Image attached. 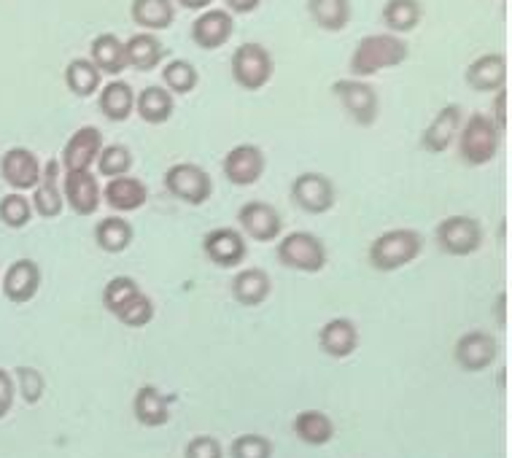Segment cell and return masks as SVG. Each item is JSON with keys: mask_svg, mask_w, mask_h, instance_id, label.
Wrapping results in <instances>:
<instances>
[{"mask_svg": "<svg viewBox=\"0 0 512 458\" xmlns=\"http://www.w3.org/2000/svg\"><path fill=\"white\" fill-rule=\"evenodd\" d=\"M407 57H410V46H407L405 38L386 30V33L364 36L351 52L348 68H351V76H356V79H370V76H378L380 71L397 68Z\"/></svg>", "mask_w": 512, "mask_h": 458, "instance_id": "1", "label": "cell"}, {"mask_svg": "<svg viewBox=\"0 0 512 458\" xmlns=\"http://www.w3.org/2000/svg\"><path fill=\"white\" fill-rule=\"evenodd\" d=\"M421 254H424V235L410 227H397L386 229L383 235L372 240L367 259L372 270L378 273H397Z\"/></svg>", "mask_w": 512, "mask_h": 458, "instance_id": "2", "label": "cell"}, {"mask_svg": "<svg viewBox=\"0 0 512 458\" xmlns=\"http://www.w3.org/2000/svg\"><path fill=\"white\" fill-rule=\"evenodd\" d=\"M456 141H459L461 162H467L472 168H483L499 154L502 133L488 114H472L461 122Z\"/></svg>", "mask_w": 512, "mask_h": 458, "instance_id": "3", "label": "cell"}, {"mask_svg": "<svg viewBox=\"0 0 512 458\" xmlns=\"http://www.w3.org/2000/svg\"><path fill=\"white\" fill-rule=\"evenodd\" d=\"M275 256L283 267L289 270H297V273L305 275H316L321 273L329 262L327 246L324 240L313 235V232H289L278 240V248H275Z\"/></svg>", "mask_w": 512, "mask_h": 458, "instance_id": "4", "label": "cell"}, {"mask_svg": "<svg viewBox=\"0 0 512 458\" xmlns=\"http://www.w3.org/2000/svg\"><path fill=\"white\" fill-rule=\"evenodd\" d=\"M230 73L232 81L246 92H259L273 81L275 62L273 54L267 52L262 44H243L232 52L230 60Z\"/></svg>", "mask_w": 512, "mask_h": 458, "instance_id": "5", "label": "cell"}, {"mask_svg": "<svg viewBox=\"0 0 512 458\" xmlns=\"http://www.w3.org/2000/svg\"><path fill=\"white\" fill-rule=\"evenodd\" d=\"M434 240L442 254L472 256L483 248V224L472 216H448L434 229Z\"/></svg>", "mask_w": 512, "mask_h": 458, "instance_id": "6", "label": "cell"}, {"mask_svg": "<svg viewBox=\"0 0 512 458\" xmlns=\"http://www.w3.org/2000/svg\"><path fill=\"white\" fill-rule=\"evenodd\" d=\"M165 189L170 197H176L186 205H205L213 194V178L208 176V170L195 165V162H178L170 165L165 173Z\"/></svg>", "mask_w": 512, "mask_h": 458, "instance_id": "7", "label": "cell"}, {"mask_svg": "<svg viewBox=\"0 0 512 458\" xmlns=\"http://www.w3.org/2000/svg\"><path fill=\"white\" fill-rule=\"evenodd\" d=\"M332 95L340 100V106L345 108V114L351 116L359 127H372L378 122L380 114V100L378 92L372 84H367L364 79H337L332 84Z\"/></svg>", "mask_w": 512, "mask_h": 458, "instance_id": "8", "label": "cell"}, {"mask_svg": "<svg viewBox=\"0 0 512 458\" xmlns=\"http://www.w3.org/2000/svg\"><path fill=\"white\" fill-rule=\"evenodd\" d=\"M292 203L310 216L329 213L337 203V189L324 173H300L292 184Z\"/></svg>", "mask_w": 512, "mask_h": 458, "instance_id": "9", "label": "cell"}, {"mask_svg": "<svg viewBox=\"0 0 512 458\" xmlns=\"http://www.w3.org/2000/svg\"><path fill=\"white\" fill-rule=\"evenodd\" d=\"M203 254L211 265L221 267V270L240 267L248 256L246 235L235 227L211 229V232H205L203 238Z\"/></svg>", "mask_w": 512, "mask_h": 458, "instance_id": "10", "label": "cell"}, {"mask_svg": "<svg viewBox=\"0 0 512 458\" xmlns=\"http://www.w3.org/2000/svg\"><path fill=\"white\" fill-rule=\"evenodd\" d=\"M267 157L265 151L256 143H240L227 151V157L221 162V173L232 186H254L259 178L265 176Z\"/></svg>", "mask_w": 512, "mask_h": 458, "instance_id": "11", "label": "cell"}, {"mask_svg": "<svg viewBox=\"0 0 512 458\" xmlns=\"http://www.w3.org/2000/svg\"><path fill=\"white\" fill-rule=\"evenodd\" d=\"M496 356H499V343L486 329H469L453 348V359L464 372L488 370L496 362Z\"/></svg>", "mask_w": 512, "mask_h": 458, "instance_id": "12", "label": "cell"}, {"mask_svg": "<svg viewBox=\"0 0 512 458\" xmlns=\"http://www.w3.org/2000/svg\"><path fill=\"white\" fill-rule=\"evenodd\" d=\"M238 224L240 232L246 238L256 240V243H273L283 235V219L278 208L262 200H251L243 203L238 211Z\"/></svg>", "mask_w": 512, "mask_h": 458, "instance_id": "13", "label": "cell"}, {"mask_svg": "<svg viewBox=\"0 0 512 458\" xmlns=\"http://www.w3.org/2000/svg\"><path fill=\"white\" fill-rule=\"evenodd\" d=\"M103 189L98 178L92 176V170H68L62 176V197L65 205H71L76 216H92L103 203Z\"/></svg>", "mask_w": 512, "mask_h": 458, "instance_id": "14", "label": "cell"}, {"mask_svg": "<svg viewBox=\"0 0 512 458\" xmlns=\"http://www.w3.org/2000/svg\"><path fill=\"white\" fill-rule=\"evenodd\" d=\"M232 36H235V19L227 9H205L192 22V41L203 52L221 49L224 44H230Z\"/></svg>", "mask_w": 512, "mask_h": 458, "instance_id": "15", "label": "cell"}, {"mask_svg": "<svg viewBox=\"0 0 512 458\" xmlns=\"http://www.w3.org/2000/svg\"><path fill=\"white\" fill-rule=\"evenodd\" d=\"M100 149H103V133L98 127H79L76 133L68 138V143L62 146L60 168L68 173V170H92L95 159H98Z\"/></svg>", "mask_w": 512, "mask_h": 458, "instance_id": "16", "label": "cell"}, {"mask_svg": "<svg viewBox=\"0 0 512 458\" xmlns=\"http://www.w3.org/2000/svg\"><path fill=\"white\" fill-rule=\"evenodd\" d=\"M60 159H49L41 168V178L33 186V213L41 219H57L65 211V197H62V181H60Z\"/></svg>", "mask_w": 512, "mask_h": 458, "instance_id": "17", "label": "cell"}, {"mask_svg": "<svg viewBox=\"0 0 512 458\" xmlns=\"http://www.w3.org/2000/svg\"><path fill=\"white\" fill-rule=\"evenodd\" d=\"M41 168L44 165L38 162L36 154L30 149H22V146H14L0 157V176L17 192L33 189L38 184V178H41Z\"/></svg>", "mask_w": 512, "mask_h": 458, "instance_id": "18", "label": "cell"}, {"mask_svg": "<svg viewBox=\"0 0 512 458\" xmlns=\"http://www.w3.org/2000/svg\"><path fill=\"white\" fill-rule=\"evenodd\" d=\"M464 122V111L461 106L451 103L437 111L429 127L421 135V149L429 151V154H445L456 143V135H459V127Z\"/></svg>", "mask_w": 512, "mask_h": 458, "instance_id": "19", "label": "cell"}, {"mask_svg": "<svg viewBox=\"0 0 512 458\" xmlns=\"http://www.w3.org/2000/svg\"><path fill=\"white\" fill-rule=\"evenodd\" d=\"M0 289L6 294V300L14 302V305H25L38 294L41 289V267L33 262V259H17L14 265H9L3 281H0Z\"/></svg>", "mask_w": 512, "mask_h": 458, "instance_id": "20", "label": "cell"}, {"mask_svg": "<svg viewBox=\"0 0 512 458\" xmlns=\"http://www.w3.org/2000/svg\"><path fill=\"white\" fill-rule=\"evenodd\" d=\"M103 203L116 213H130V211H138L146 205L149 200V189L143 184L141 178L135 176H116V178H108V184L103 186Z\"/></svg>", "mask_w": 512, "mask_h": 458, "instance_id": "21", "label": "cell"}, {"mask_svg": "<svg viewBox=\"0 0 512 458\" xmlns=\"http://www.w3.org/2000/svg\"><path fill=\"white\" fill-rule=\"evenodd\" d=\"M318 348L337 362L348 359L359 348V329L351 318H332L318 332Z\"/></svg>", "mask_w": 512, "mask_h": 458, "instance_id": "22", "label": "cell"}, {"mask_svg": "<svg viewBox=\"0 0 512 458\" xmlns=\"http://www.w3.org/2000/svg\"><path fill=\"white\" fill-rule=\"evenodd\" d=\"M464 81L475 92H496V89H502L507 84V60H504V54H480L477 60L469 62Z\"/></svg>", "mask_w": 512, "mask_h": 458, "instance_id": "23", "label": "cell"}, {"mask_svg": "<svg viewBox=\"0 0 512 458\" xmlns=\"http://www.w3.org/2000/svg\"><path fill=\"white\" fill-rule=\"evenodd\" d=\"M124 52H127V68L149 73L162 65L168 49H165V44L159 41L157 33L141 30V33H135V36H130L127 41H124Z\"/></svg>", "mask_w": 512, "mask_h": 458, "instance_id": "24", "label": "cell"}, {"mask_svg": "<svg viewBox=\"0 0 512 458\" xmlns=\"http://www.w3.org/2000/svg\"><path fill=\"white\" fill-rule=\"evenodd\" d=\"M270 291H273V281H270V275L262 267H243L232 278V297L243 308H259V305H265Z\"/></svg>", "mask_w": 512, "mask_h": 458, "instance_id": "25", "label": "cell"}, {"mask_svg": "<svg viewBox=\"0 0 512 458\" xmlns=\"http://www.w3.org/2000/svg\"><path fill=\"white\" fill-rule=\"evenodd\" d=\"M133 415L135 421L146 429H159L168 426L170 421V399L159 391L157 386H141L133 397Z\"/></svg>", "mask_w": 512, "mask_h": 458, "instance_id": "26", "label": "cell"}, {"mask_svg": "<svg viewBox=\"0 0 512 458\" xmlns=\"http://www.w3.org/2000/svg\"><path fill=\"white\" fill-rule=\"evenodd\" d=\"M98 108L108 122H116V124L127 122L135 111L133 87L122 79L108 81L106 87L98 89Z\"/></svg>", "mask_w": 512, "mask_h": 458, "instance_id": "27", "label": "cell"}, {"mask_svg": "<svg viewBox=\"0 0 512 458\" xmlns=\"http://www.w3.org/2000/svg\"><path fill=\"white\" fill-rule=\"evenodd\" d=\"M294 437L308 448H324L335 440V421L324 410H302L292 423Z\"/></svg>", "mask_w": 512, "mask_h": 458, "instance_id": "28", "label": "cell"}, {"mask_svg": "<svg viewBox=\"0 0 512 458\" xmlns=\"http://www.w3.org/2000/svg\"><path fill=\"white\" fill-rule=\"evenodd\" d=\"M176 111V95L165 87H146L135 95V114L146 124H165Z\"/></svg>", "mask_w": 512, "mask_h": 458, "instance_id": "29", "label": "cell"}, {"mask_svg": "<svg viewBox=\"0 0 512 458\" xmlns=\"http://www.w3.org/2000/svg\"><path fill=\"white\" fill-rule=\"evenodd\" d=\"M130 17L143 30L159 33V30L173 27V22H176V3L173 0H133Z\"/></svg>", "mask_w": 512, "mask_h": 458, "instance_id": "30", "label": "cell"}, {"mask_svg": "<svg viewBox=\"0 0 512 458\" xmlns=\"http://www.w3.org/2000/svg\"><path fill=\"white\" fill-rule=\"evenodd\" d=\"M89 60L98 65L100 73L108 76H119L127 71V52H124V41L116 38L114 33H100L92 46H89Z\"/></svg>", "mask_w": 512, "mask_h": 458, "instance_id": "31", "label": "cell"}, {"mask_svg": "<svg viewBox=\"0 0 512 458\" xmlns=\"http://www.w3.org/2000/svg\"><path fill=\"white\" fill-rule=\"evenodd\" d=\"M308 14L324 33H343L351 25L354 6L351 0H308Z\"/></svg>", "mask_w": 512, "mask_h": 458, "instance_id": "32", "label": "cell"}, {"mask_svg": "<svg viewBox=\"0 0 512 458\" xmlns=\"http://www.w3.org/2000/svg\"><path fill=\"white\" fill-rule=\"evenodd\" d=\"M135 238L133 224L122 216H108V219H100L95 224V243H98L100 251L106 254H122L130 248Z\"/></svg>", "mask_w": 512, "mask_h": 458, "instance_id": "33", "label": "cell"}, {"mask_svg": "<svg viewBox=\"0 0 512 458\" xmlns=\"http://www.w3.org/2000/svg\"><path fill=\"white\" fill-rule=\"evenodd\" d=\"M380 19H383V25L389 27V33L405 36V33H413L415 27L421 25L424 6H421V0H389L383 6Z\"/></svg>", "mask_w": 512, "mask_h": 458, "instance_id": "34", "label": "cell"}, {"mask_svg": "<svg viewBox=\"0 0 512 458\" xmlns=\"http://www.w3.org/2000/svg\"><path fill=\"white\" fill-rule=\"evenodd\" d=\"M100 81H103V73L89 57H76L65 68V87L76 97H92L100 89Z\"/></svg>", "mask_w": 512, "mask_h": 458, "instance_id": "35", "label": "cell"}, {"mask_svg": "<svg viewBox=\"0 0 512 458\" xmlns=\"http://www.w3.org/2000/svg\"><path fill=\"white\" fill-rule=\"evenodd\" d=\"M200 84V73L189 60H170L162 68V87L173 95H189Z\"/></svg>", "mask_w": 512, "mask_h": 458, "instance_id": "36", "label": "cell"}, {"mask_svg": "<svg viewBox=\"0 0 512 458\" xmlns=\"http://www.w3.org/2000/svg\"><path fill=\"white\" fill-rule=\"evenodd\" d=\"M95 165H98L100 176H127V173L133 170V151L127 149L124 143H111V146H103V149H100Z\"/></svg>", "mask_w": 512, "mask_h": 458, "instance_id": "37", "label": "cell"}, {"mask_svg": "<svg viewBox=\"0 0 512 458\" xmlns=\"http://www.w3.org/2000/svg\"><path fill=\"white\" fill-rule=\"evenodd\" d=\"M138 291H141V286H138L135 278H130V275H116V278H111L106 283V289H103V308L111 316H116L127 302L133 300Z\"/></svg>", "mask_w": 512, "mask_h": 458, "instance_id": "38", "label": "cell"}, {"mask_svg": "<svg viewBox=\"0 0 512 458\" xmlns=\"http://www.w3.org/2000/svg\"><path fill=\"white\" fill-rule=\"evenodd\" d=\"M154 313H157L154 300H151L149 294L138 291L133 300L127 302V305H124L114 318L119 321V324L130 326V329H143V326H149L151 321H154Z\"/></svg>", "mask_w": 512, "mask_h": 458, "instance_id": "39", "label": "cell"}, {"mask_svg": "<svg viewBox=\"0 0 512 458\" xmlns=\"http://www.w3.org/2000/svg\"><path fill=\"white\" fill-rule=\"evenodd\" d=\"M33 219V205L27 200L22 192L6 194L3 200H0V221L11 229H22L30 224Z\"/></svg>", "mask_w": 512, "mask_h": 458, "instance_id": "40", "label": "cell"}, {"mask_svg": "<svg viewBox=\"0 0 512 458\" xmlns=\"http://www.w3.org/2000/svg\"><path fill=\"white\" fill-rule=\"evenodd\" d=\"M230 458H273V442L265 434H240L232 440Z\"/></svg>", "mask_w": 512, "mask_h": 458, "instance_id": "41", "label": "cell"}, {"mask_svg": "<svg viewBox=\"0 0 512 458\" xmlns=\"http://www.w3.org/2000/svg\"><path fill=\"white\" fill-rule=\"evenodd\" d=\"M14 375H17L19 394H22V399H25L27 405H38L46 394L44 375H41L36 367H17Z\"/></svg>", "mask_w": 512, "mask_h": 458, "instance_id": "42", "label": "cell"}, {"mask_svg": "<svg viewBox=\"0 0 512 458\" xmlns=\"http://www.w3.org/2000/svg\"><path fill=\"white\" fill-rule=\"evenodd\" d=\"M184 458H224V448L211 434H197L186 442Z\"/></svg>", "mask_w": 512, "mask_h": 458, "instance_id": "43", "label": "cell"}, {"mask_svg": "<svg viewBox=\"0 0 512 458\" xmlns=\"http://www.w3.org/2000/svg\"><path fill=\"white\" fill-rule=\"evenodd\" d=\"M14 394H17V383L11 378V372L0 370V421L11 413V407H14Z\"/></svg>", "mask_w": 512, "mask_h": 458, "instance_id": "44", "label": "cell"}, {"mask_svg": "<svg viewBox=\"0 0 512 458\" xmlns=\"http://www.w3.org/2000/svg\"><path fill=\"white\" fill-rule=\"evenodd\" d=\"M494 124L499 127V133L504 135L507 130V87L496 89V100H494Z\"/></svg>", "mask_w": 512, "mask_h": 458, "instance_id": "45", "label": "cell"}, {"mask_svg": "<svg viewBox=\"0 0 512 458\" xmlns=\"http://www.w3.org/2000/svg\"><path fill=\"white\" fill-rule=\"evenodd\" d=\"M224 6L230 14H254L262 6V0H224Z\"/></svg>", "mask_w": 512, "mask_h": 458, "instance_id": "46", "label": "cell"}, {"mask_svg": "<svg viewBox=\"0 0 512 458\" xmlns=\"http://www.w3.org/2000/svg\"><path fill=\"white\" fill-rule=\"evenodd\" d=\"M173 3H178L181 9L189 11H205L213 6V0H173Z\"/></svg>", "mask_w": 512, "mask_h": 458, "instance_id": "47", "label": "cell"}]
</instances>
